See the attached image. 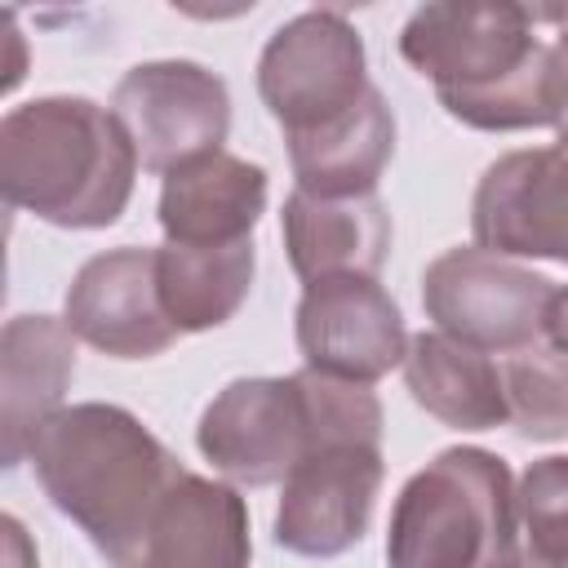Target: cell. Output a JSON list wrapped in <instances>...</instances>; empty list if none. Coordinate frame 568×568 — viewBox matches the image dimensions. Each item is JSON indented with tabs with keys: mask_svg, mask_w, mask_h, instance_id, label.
Masks as SVG:
<instances>
[{
	"mask_svg": "<svg viewBox=\"0 0 568 568\" xmlns=\"http://www.w3.org/2000/svg\"><path fill=\"white\" fill-rule=\"evenodd\" d=\"M404 62L435 84L439 106L479 133L550 129L559 53L537 36V13L515 0H435L399 31Z\"/></svg>",
	"mask_w": 568,
	"mask_h": 568,
	"instance_id": "cell-1",
	"label": "cell"
},
{
	"mask_svg": "<svg viewBox=\"0 0 568 568\" xmlns=\"http://www.w3.org/2000/svg\"><path fill=\"white\" fill-rule=\"evenodd\" d=\"M44 497L62 510L111 568H129L155 510L182 484L186 466L120 404L58 408L27 453Z\"/></svg>",
	"mask_w": 568,
	"mask_h": 568,
	"instance_id": "cell-2",
	"label": "cell"
},
{
	"mask_svg": "<svg viewBox=\"0 0 568 568\" xmlns=\"http://www.w3.org/2000/svg\"><path fill=\"white\" fill-rule=\"evenodd\" d=\"M138 146L111 106L49 93L0 120V191L62 231H102L124 217L138 182Z\"/></svg>",
	"mask_w": 568,
	"mask_h": 568,
	"instance_id": "cell-3",
	"label": "cell"
},
{
	"mask_svg": "<svg viewBox=\"0 0 568 568\" xmlns=\"http://www.w3.org/2000/svg\"><path fill=\"white\" fill-rule=\"evenodd\" d=\"M315 373V368H311ZM320 430L306 457L280 484L275 546L302 559H337L364 541L386 462H382V399L364 382L315 373Z\"/></svg>",
	"mask_w": 568,
	"mask_h": 568,
	"instance_id": "cell-4",
	"label": "cell"
},
{
	"mask_svg": "<svg viewBox=\"0 0 568 568\" xmlns=\"http://www.w3.org/2000/svg\"><path fill=\"white\" fill-rule=\"evenodd\" d=\"M519 497L506 457L457 444L395 497L386 568H524Z\"/></svg>",
	"mask_w": 568,
	"mask_h": 568,
	"instance_id": "cell-5",
	"label": "cell"
},
{
	"mask_svg": "<svg viewBox=\"0 0 568 568\" xmlns=\"http://www.w3.org/2000/svg\"><path fill=\"white\" fill-rule=\"evenodd\" d=\"M315 430L320 404L311 368L288 377H235L200 413L195 448L222 479L240 488H271L306 457Z\"/></svg>",
	"mask_w": 568,
	"mask_h": 568,
	"instance_id": "cell-6",
	"label": "cell"
},
{
	"mask_svg": "<svg viewBox=\"0 0 568 568\" xmlns=\"http://www.w3.org/2000/svg\"><path fill=\"white\" fill-rule=\"evenodd\" d=\"M257 93L284 138L324 129L368 93V53L342 9H306L275 27L257 58Z\"/></svg>",
	"mask_w": 568,
	"mask_h": 568,
	"instance_id": "cell-7",
	"label": "cell"
},
{
	"mask_svg": "<svg viewBox=\"0 0 568 568\" xmlns=\"http://www.w3.org/2000/svg\"><path fill=\"white\" fill-rule=\"evenodd\" d=\"M555 284L515 257L488 253L479 244H457L439 253L422 275V306L439 333L475 351H524L537 346L546 302Z\"/></svg>",
	"mask_w": 568,
	"mask_h": 568,
	"instance_id": "cell-8",
	"label": "cell"
},
{
	"mask_svg": "<svg viewBox=\"0 0 568 568\" xmlns=\"http://www.w3.org/2000/svg\"><path fill=\"white\" fill-rule=\"evenodd\" d=\"M111 111L129 129L142 169L155 178L222 151L231 133L226 80L191 58L129 67L111 93Z\"/></svg>",
	"mask_w": 568,
	"mask_h": 568,
	"instance_id": "cell-9",
	"label": "cell"
},
{
	"mask_svg": "<svg viewBox=\"0 0 568 568\" xmlns=\"http://www.w3.org/2000/svg\"><path fill=\"white\" fill-rule=\"evenodd\" d=\"M293 337L306 368L364 386L390 368H404L408 355L404 315L373 275H333L306 284L293 311Z\"/></svg>",
	"mask_w": 568,
	"mask_h": 568,
	"instance_id": "cell-10",
	"label": "cell"
},
{
	"mask_svg": "<svg viewBox=\"0 0 568 568\" xmlns=\"http://www.w3.org/2000/svg\"><path fill=\"white\" fill-rule=\"evenodd\" d=\"M470 235L501 257L568 266V146H528L493 160L470 195Z\"/></svg>",
	"mask_w": 568,
	"mask_h": 568,
	"instance_id": "cell-11",
	"label": "cell"
},
{
	"mask_svg": "<svg viewBox=\"0 0 568 568\" xmlns=\"http://www.w3.org/2000/svg\"><path fill=\"white\" fill-rule=\"evenodd\" d=\"M67 328L111 359H151L182 333L164 315L155 284V248H106L89 257L67 288Z\"/></svg>",
	"mask_w": 568,
	"mask_h": 568,
	"instance_id": "cell-12",
	"label": "cell"
},
{
	"mask_svg": "<svg viewBox=\"0 0 568 568\" xmlns=\"http://www.w3.org/2000/svg\"><path fill=\"white\" fill-rule=\"evenodd\" d=\"M75 377V333L53 315H13L0 333V462H27L40 426L67 408Z\"/></svg>",
	"mask_w": 568,
	"mask_h": 568,
	"instance_id": "cell-13",
	"label": "cell"
},
{
	"mask_svg": "<svg viewBox=\"0 0 568 568\" xmlns=\"http://www.w3.org/2000/svg\"><path fill=\"white\" fill-rule=\"evenodd\" d=\"M266 213V169L213 151L195 164H182L160 186V231L164 244H191V248H226L253 240V226Z\"/></svg>",
	"mask_w": 568,
	"mask_h": 568,
	"instance_id": "cell-14",
	"label": "cell"
},
{
	"mask_svg": "<svg viewBox=\"0 0 568 568\" xmlns=\"http://www.w3.org/2000/svg\"><path fill=\"white\" fill-rule=\"evenodd\" d=\"M248 506L235 484L182 475L151 519V532L129 568H248Z\"/></svg>",
	"mask_w": 568,
	"mask_h": 568,
	"instance_id": "cell-15",
	"label": "cell"
},
{
	"mask_svg": "<svg viewBox=\"0 0 568 568\" xmlns=\"http://www.w3.org/2000/svg\"><path fill=\"white\" fill-rule=\"evenodd\" d=\"M288 266L302 284L333 275H373L390 253V213L377 195L320 200L293 186L280 213Z\"/></svg>",
	"mask_w": 568,
	"mask_h": 568,
	"instance_id": "cell-16",
	"label": "cell"
},
{
	"mask_svg": "<svg viewBox=\"0 0 568 568\" xmlns=\"http://www.w3.org/2000/svg\"><path fill=\"white\" fill-rule=\"evenodd\" d=\"M284 142H288L297 191L320 200L377 195V182L395 155V111L373 84V93L342 120L311 133H293Z\"/></svg>",
	"mask_w": 568,
	"mask_h": 568,
	"instance_id": "cell-17",
	"label": "cell"
},
{
	"mask_svg": "<svg viewBox=\"0 0 568 568\" xmlns=\"http://www.w3.org/2000/svg\"><path fill=\"white\" fill-rule=\"evenodd\" d=\"M404 386L417 408L453 430H497L510 426L501 364L439 328L408 337Z\"/></svg>",
	"mask_w": 568,
	"mask_h": 568,
	"instance_id": "cell-18",
	"label": "cell"
},
{
	"mask_svg": "<svg viewBox=\"0 0 568 568\" xmlns=\"http://www.w3.org/2000/svg\"><path fill=\"white\" fill-rule=\"evenodd\" d=\"M253 240L226 248H191V244H160L155 248V284L164 315L178 333H209L222 328L253 288Z\"/></svg>",
	"mask_w": 568,
	"mask_h": 568,
	"instance_id": "cell-19",
	"label": "cell"
},
{
	"mask_svg": "<svg viewBox=\"0 0 568 568\" xmlns=\"http://www.w3.org/2000/svg\"><path fill=\"white\" fill-rule=\"evenodd\" d=\"M510 426L519 439H568V355L555 346H524L501 359Z\"/></svg>",
	"mask_w": 568,
	"mask_h": 568,
	"instance_id": "cell-20",
	"label": "cell"
},
{
	"mask_svg": "<svg viewBox=\"0 0 568 568\" xmlns=\"http://www.w3.org/2000/svg\"><path fill=\"white\" fill-rule=\"evenodd\" d=\"M515 497H519L524 559L568 564V457L532 462L519 475Z\"/></svg>",
	"mask_w": 568,
	"mask_h": 568,
	"instance_id": "cell-21",
	"label": "cell"
},
{
	"mask_svg": "<svg viewBox=\"0 0 568 568\" xmlns=\"http://www.w3.org/2000/svg\"><path fill=\"white\" fill-rule=\"evenodd\" d=\"M0 559H4V568H40L36 546H31L27 528L18 524V515H4L0 519Z\"/></svg>",
	"mask_w": 568,
	"mask_h": 568,
	"instance_id": "cell-22",
	"label": "cell"
},
{
	"mask_svg": "<svg viewBox=\"0 0 568 568\" xmlns=\"http://www.w3.org/2000/svg\"><path fill=\"white\" fill-rule=\"evenodd\" d=\"M541 337L546 346L568 355V284H555L550 302H546V320H541Z\"/></svg>",
	"mask_w": 568,
	"mask_h": 568,
	"instance_id": "cell-23",
	"label": "cell"
},
{
	"mask_svg": "<svg viewBox=\"0 0 568 568\" xmlns=\"http://www.w3.org/2000/svg\"><path fill=\"white\" fill-rule=\"evenodd\" d=\"M555 53H559V102H555V133H559V142L568 146V53L555 44Z\"/></svg>",
	"mask_w": 568,
	"mask_h": 568,
	"instance_id": "cell-24",
	"label": "cell"
},
{
	"mask_svg": "<svg viewBox=\"0 0 568 568\" xmlns=\"http://www.w3.org/2000/svg\"><path fill=\"white\" fill-rule=\"evenodd\" d=\"M537 22H550L555 27V44L568 53V4H532Z\"/></svg>",
	"mask_w": 568,
	"mask_h": 568,
	"instance_id": "cell-25",
	"label": "cell"
},
{
	"mask_svg": "<svg viewBox=\"0 0 568 568\" xmlns=\"http://www.w3.org/2000/svg\"><path fill=\"white\" fill-rule=\"evenodd\" d=\"M524 568H568V564H532V559H524Z\"/></svg>",
	"mask_w": 568,
	"mask_h": 568,
	"instance_id": "cell-26",
	"label": "cell"
}]
</instances>
